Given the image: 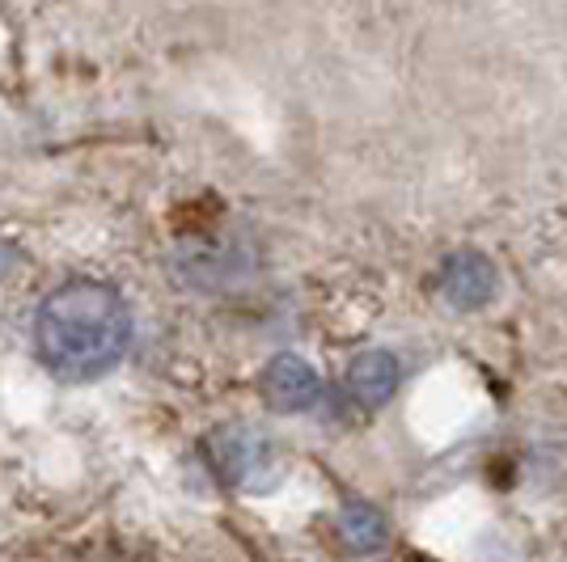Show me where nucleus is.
I'll use <instances>...</instances> for the list:
<instances>
[{
	"instance_id": "3",
	"label": "nucleus",
	"mask_w": 567,
	"mask_h": 562,
	"mask_svg": "<svg viewBox=\"0 0 567 562\" xmlns=\"http://www.w3.org/2000/svg\"><path fill=\"white\" fill-rule=\"evenodd\" d=\"M262 402L280 415H301L322 398V376L313 373V364L301 355L284 352L262 368Z\"/></svg>"
},
{
	"instance_id": "7",
	"label": "nucleus",
	"mask_w": 567,
	"mask_h": 562,
	"mask_svg": "<svg viewBox=\"0 0 567 562\" xmlns=\"http://www.w3.org/2000/svg\"><path fill=\"white\" fill-rule=\"evenodd\" d=\"M13 262H18V250H13V246H0V280L9 275V267H13Z\"/></svg>"
},
{
	"instance_id": "4",
	"label": "nucleus",
	"mask_w": 567,
	"mask_h": 562,
	"mask_svg": "<svg viewBox=\"0 0 567 562\" xmlns=\"http://www.w3.org/2000/svg\"><path fill=\"white\" fill-rule=\"evenodd\" d=\"M441 292L457 309H483L499 296V271L496 262L478 250H457L441 267Z\"/></svg>"
},
{
	"instance_id": "6",
	"label": "nucleus",
	"mask_w": 567,
	"mask_h": 562,
	"mask_svg": "<svg viewBox=\"0 0 567 562\" xmlns=\"http://www.w3.org/2000/svg\"><path fill=\"white\" fill-rule=\"evenodd\" d=\"M339 533H343V541L352 545L355 554H373V550L385 545V520H381V512L373 503L352 499V503H343V512H339Z\"/></svg>"
},
{
	"instance_id": "5",
	"label": "nucleus",
	"mask_w": 567,
	"mask_h": 562,
	"mask_svg": "<svg viewBox=\"0 0 567 562\" xmlns=\"http://www.w3.org/2000/svg\"><path fill=\"white\" fill-rule=\"evenodd\" d=\"M399 360L390 352H360L348 364V394H352L360 406H369V410H378L385 402L394 398V389H399Z\"/></svg>"
},
{
	"instance_id": "1",
	"label": "nucleus",
	"mask_w": 567,
	"mask_h": 562,
	"mask_svg": "<svg viewBox=\"0 0 567 562\" xmlns=\"http://www.w3.org/2000/svg\"><path fill=\"white\" fill-rule=\"evenodd\" d=\"M34 347L60 381H102L132 347V309L102 280L60 283L34 318Z\"/></svg>"
},
{
	"instance_id": "2",
	"label": "nucleus",
	"mask_w": 567,
	"mask_h": 562,
	"mask_svg": "<svg viewBox=\"0 0 567 562\" xmlns=\"http://www.w3.org/2000/svg\"><path fill=\"white\" fill-rule=\"evenodd\" d=\"M208 457H213L216 473L241 487V491H267L276 482V448L262 436L259 427L250 423H229L208 436Z\"/></svg>"
}]
</instances>
